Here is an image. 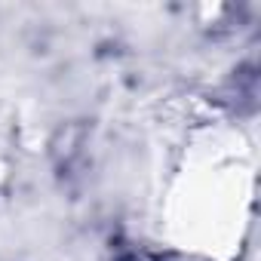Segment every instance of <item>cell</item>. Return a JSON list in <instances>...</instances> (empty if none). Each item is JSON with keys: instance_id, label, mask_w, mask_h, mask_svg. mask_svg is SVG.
<instances>
[]
</instances>
